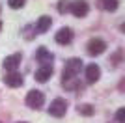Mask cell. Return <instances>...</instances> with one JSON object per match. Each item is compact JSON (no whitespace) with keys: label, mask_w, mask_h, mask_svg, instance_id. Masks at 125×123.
Wrapping results in <instances>:
<instances>
[{"label":"cell","mask_w":125,"mask_h":123,"mask_svg":"<svg viewBox=\"0 0 125 123\" xmlns=\"http://www.w3.org/2000/svg\"><path fill=\"white\" fill-rule=\"evenodd\" d=\"M26 104L30 108H34V110H37V108L43 106V102H45V93L39 92V90H30V92L26 93Z\"/></svg>","instance_id":"obj_1"},{"label":"cell","mask_w":125,"mask_h":123,"mask_svg":"<svg viewBox=\"0 0 125 123\" xmlns=\"http://www.w3.org/2000/svg\"><path fill=\"white\" fill-rule=\"evenodd\" d=\"M82 69V60L80 58H71V60L65 62V69H63V78L69 77H77Z\"/></svg>","instance_id":"obj_2"},{"label":"cell","mask_w":125,"mask_h":123,"mask_svg":"<svg viewBox=\"0 0 125 123\" xmlns=\"http://www.w3.org/2000/svg\"><path fill=\"white\" fill-rule=\"evenodd\" d=\"M65 112H67V101L65 99H54V101L51 102V106H49V114L51 116H54V118H62V116H65Z\"/></svg>","instance_id":"obj_3"},{"label":"cell","mask_w":125,"mask_h":123,"mask_svg":"<svg viewBox=\"0 0 125 123\" xmlns=\"http://www.w3.org/2000/svg\"><path fill=\"white\" fill-rule=\"evenodd\" d=\"M104 49H106V43H104L103 39H99V37H94V39L88 41V54L90 56H99V54H103Z\"/></svg>","instance_id":"obj_4"},{"label":"cell","mask_w":125,"mask_h":123,"mask_svg":"<svg viewBox=\"0 0 125 123\" xmlns=\"http://www.w3.org/2000/svg\"><path fill=\"white\" fill-rule=\"evenodd\" d=\"M88 10H90V6H88V2H84V0H75V2H71V6H69V11H71L75 17H86Z\"/></svg>","instance_id":"obj_5"},{"label":"cell","mask_w":125,"mask_h":123,"mask_svg":"<svg viewBox=\"0 0 125 123\" xmlns=\"http://www.w3.org/2000/svg\"><path fill=\"white\" fill-rule=\"evenodd\" d=\"M21 60H22V54L21 52H15V54H10V56H6L4 58V69H8V71H15L17 67H19V63H21Z\"/></svg>","instance_id":"obj_6"},{"label":"cell","mask_w":125,"mask_h":123,"mask_svg":"<svg viewBox=\"0 0 125 123\" xmlns=\"http://www.w3.org/2000/svg\"><path fill=\"white\" fill-rule=\"evenodd\" d=\"M54 39H56V43H60V45H69V43L73 41V32H71V28H60V30L56 32Z\"/></svg>","instance_id":"obj_7"},{"label":"cell","mask_w":125,"mask_h":123,"mask_svg":"<svg viewBox=\"0 0 125 123\" xmlns=\"http://www.w3.org/2000/svg\"><path fill=\"white\" fill-rule=\"evenodd\" d=\"M4 82H6V86H10V88H21L24 80H22V77L17 71H11L4 77Z\"/></svg>","instance_id":"obj_8"},{"label":"cell","mask_w":125,"mask_h":123,"mask_svg":"<svg viewBox=\"0 0 125 123\" xmlns=\"http://www.w3.org/2000/svg\"><path fill=\"white\" fill-rule=\"evenodd\" d=\"M51 75H52V65L51 63H45V65H41L36 71V80L37 82H47L51 78Z\"/></svg>","instance_id":"obj_9"},{"label":"cell","mask_w":125,"mask_h":123,"mask_svg":"<svg viewBox=\"0 0 125 123\" xmlns=\"http://www.w3.org/2000/svg\"><path fill=\"white\" fill-rule=\"evenodd\" d=\"M101 77V69L99 65H95V63H90L88 67H86V80L90 82V84H94V82H97Z\"/></svg>","instance_id":"obj_10"},{"label":"cell","mask_w":125,"mask_h":123,"mask_svg":"<svg viewBox=\"0 0 125 123\" xmlns=\"http://www.w3.org/2000/svg\"><path fill=\"white\" fill-rule=\"evenodd\" d=\"M51 26H52V19H51L49 15H43V17H39V20H37L36 30H37V32H47Z\"/></svg>","instance_id":"obj_11"},{"label":"cell","mask_w":125,"mask_h":123,"mask_svg":"<svg viewBox=\"0 0 125 123\" xmlns=\"http://www.w3.org/2000/svg\"><path fill=\"white\" fill-rule=\"evenodd\" d=\"M118 6H120L118 0H99V8L104 11H116Z\"/></svg>","instance_id":"obj_12"},{"label":"cell","mask_w":125,"mask_h":123,"mask_svg":"<svg viewBox=\"0 0 125 123\" xmlns=\"http://www.w3.org/2000/svg\"><path fill=\"white\" fill-rule=\"evenodd\" d=\"M36 58H37V62H43V65H45V62H51L52 60V54L45 49V47H39L37 52H36Z\"/></svg>","instance_id":"obj_13"},{"label":"cell","mask_w":125,"mask_h":123,"mask_svg":"<svg viewBox=\"0 0 125 123\" xmlns=\"http://www.w3.org/2000/svg\"><path fill=\"white\" fill-rule=\"evenodd\" d=\"M62 84L65 90H75V88H78V80L77 77H69V78H62Z\"/></svg>","instance_id":"obj_14"},{"label":"cell","mask_w":125,"mask_h":123,"mask_svg":"<svg viewBox=\"0 0 125 123\" xmlns=\"http://www.w3.org/2000/svg\"><path fill=\"white\" fill-rule=\"evenodd\" d=\"M78 114L92 116V114H94V106H92V104H80V106H78Z\"/></svg>","instance_id":"obj_15"},{"label":"cell","mask_w":125,"mask_h":123,"mask_svg":"<svg viewBox=\"0 0 125 123\" xmlns=\"http://www.w3.org/2000/svg\"><path fill=\"white\" fill-rule=\"evenodd\" d=\"M26 0H8V4H10V8H13V10H19V8H22L24 6Z\"/></svg>","instance_id":"obj_16"},{"label":"cell","mask_w":125,"mask_h":123,"mask_svg":"<svg viewBox=\"0 0 125 123\" xmlns=\"http://www.w3.org/2000/svg\"><path fill=\"white\" fill-rule=\"evenodd\" d=\"M116 121L118 123H125V108H120L116 112Z\"/></svg>","instance_id":"obj_17"},{"label":"cell","mask_w":125,"mask_h":123,"mask_svg":"<svg viewBox=\"0 0 125 123\" xmlns=\"http://www.w3.org/2000/svg\"><path fill=\"white\" fill-rule=\"evenodd\" d=\"M69 10V6H67V2H65V0H62V2H60V4H58V11H67Z\"/></svg>","instance_id":"obj_18"},{"label":"cell","mask_w":125,"mask_h":123,"mask_svg":"<svg viewBox=\"0 0 125 123\" xmlns=\"http://www.w3.org/2000/svg\"><path fill=\"white\" fill-rule=\"evenodd\" d=\"M118 88H120V92H125V78L120 82V84H118Z\"/></svg>","instance_id":"obj_19"},{"label":"cell","mask_w":125,"mask_h":123,"mask_svg":"<svg viewBox=\"0 0 125 123\" xmlns=\"http://www.w3.org/2000/svg\"><path fill=\"white\" fill-rule=\"evenodd\" d=\"M121 32H123V34H125V22H123V24H121Z\"/></svg>","instance_id":"obj_20"},{"label":"cell","mask_w":125,"mask_h":123,"mask_svg":"<svg viewBox=\"0 0 125 123\" xmlns=\"http://www.w3.org/2000/svg\"><path fill=\"white\" fill-rule=\"evenodd\" d=\"M0 30H2V22H0Z\"/></svg>","instance_id":"obj_21"},{"label":"cell","mask_w":125,"mask_h":123,"mask_svg":"<svg viewBox=\"0 0 125 123\" xmlns=\"http://www.w3.org/2000/svg\"><path fill=\"white\" fill-rule=\"evenodd\" d=\"M19 123H26V121H19Z\"/></svg>","instance_id":"obj_22"}]
</instances>
